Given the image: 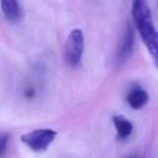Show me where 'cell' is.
Returning a JSON list of instances; mask_svg holds the SVG:
<instances>
[{
	"mask_svg": "<svg viewBox=\"0 0 158 158\" xmlns=\"http://www.w3.org/2000/svg\"><path fill=\"white\" fill-rule=\"evenodd\" d=\"M132 17L143 43L158 67V32L154 28L151 10L144 1L136 0L132 2Z\"/></svg>",
	"mask_w": 158,
	"mask_h": 158,
	"instance_id": "cell-1",
	"label": "cell"
},
{
	"mask_svg": "<svg viewBox=\"0 0 158 158\" xmlns=\"http://www.w3.org/2000/svg\"><path fill=\"white\" fill-rule=\"evenodd\" d=\"M84 53V33L80 28H74L67 37L64 44V60L69 67H78Z\"/></svg>",
	"mask_w": 158,
	"mask_h": 158,
	"instance_id": "cell-2",
	"label": "cell"
},
{
	"mask_svg": "<svg viewBox=\"0 0 158 158\" xmlns=\"http://www.w3.org/2000/svg\"><path fill=\"white\" fill-rule=\"evenodd\" d=\"M57 137V132L52 128H37L23 133L21 141L33 152H44Z\"/></svg>",
	"mask_w": 158,
	"mask_h": 158,
	"instance_id": "cell-3",
	"label": "cell"
},
{
	"mask_svg": "<svg viewBox=\"0 0 158 158\" xmlns=\"http://www.w3.org/2000/svg\"><path fill=\"white\" fill-rule=\"evenodd\" d=\"M133 44H135V32L132 28V25L130 22L126 23L121 40L118 42L117 49H116V63L120 65L122 63H125L132 54L133 52Z\"/></svg>",
	"mask_w": 158,
	"mask_h": 158,
	"instance_id": "cell-4",
	"label": "cell"
},
{
	"mask_svg": "<svg viewBox=\"0 0 158 158\" xmlns=\"http://www.w3.org/2000/svg\"><path fill=\"white\" fill-rule=\"evenodd\" d=\"M1 11L5 19L11 22H19L22 19V9L20 4L15 0H2L1 1Z\"/></svg>",
	"mask_w": 158,
	"mask_h": 158,
	"instance_id": "cell-5",
	"label": "cell"
},
{
	"mask_svg": "<svg viewBox=\"0 0 158 158\" xmlns=\"http://www.w3.org/2000/svg\"><path fill=\"white\" fill-rule=\"evenodd\" d=\"M112 122H114V126H115V130H116V137L118 139H126L132 135L133 125L125 116L115 115L112 117Z\"/></svg>",
	"mask_w": 158,
	"mask_h": 158,
	"instance_id": "cell-6",
	"label": "cell"
},
{
	"mask_svg": "<svg viewBox=\"0 0 158 158\" xmlns=\"http://www.w3.org/2000/svg\"><path fill=\"white\" fill-rule=\"evenodd\" d=\"M126 101L132 109L138 110L148 102V94L142 88H133L126 95Z\"/></svg>",
	"mask_w": 158,
	"mask_h": 158,
	"instance_id": "cell-7",
	"label": "cell"
},
{
	"mask_svg": "<svg viewBox=\"0 0 158 158\" xmlns=\"http://www.w3.org/2000/svg\"><path fill=\"white\" fill-rule=\"evenodd\" d=\"M0 157L4 158L5 154H6V151H7V135L6 133H2L1 135V138H0Z\"/></svg>",
	"mask_w": 158,
	"mask_h": 158,
	"instance_id": "cell-8",
	"label": "cell"
},
{
	"mask_svg": "<svg viewBox=\"0 0 158 158\" xmlns=\"http://www.w3.org/2000/svg\"><path fill=\"white\" fill-rule=\"evenodd\" d=\"M127 158H138L137 156H130V157H127Z\"/></svg>",
	"mask_w": 158,
	"mask_h": 158,
	"instance_id": "cell-9",
	"label": "cell"
}]
</instances>
